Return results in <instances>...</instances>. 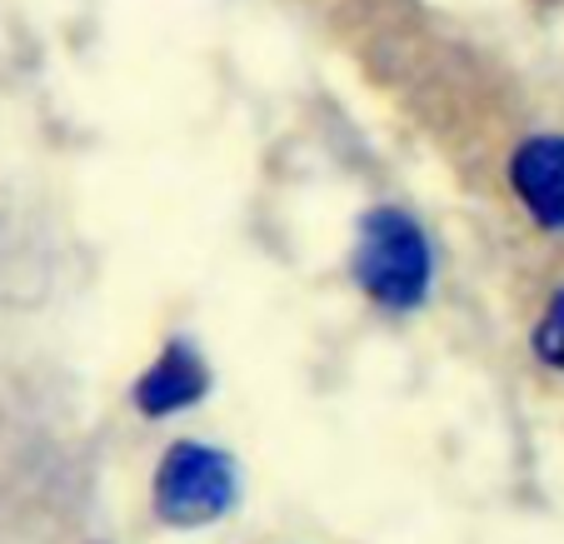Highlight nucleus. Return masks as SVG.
Masks as SVG:
<instances>
[{"instance_id":"1","label":"nucleus","mask_w":564,"mask_h":544,"mask_svg":"<svg viewBox=\"0 0 564 544\" xmlns=\"http://www.w3.org/2000/svg\"><path fill=\"white\" fill-rule=\"evenodd\" d=\"M355 280L384 309H415L430 290V246L405 210H370L360 220Z\"/></svg>"},{"instance_id":"3","label":"nucleus","mask_w":564,"mask_h":544,"mask_svg":"<svg viewBox=\"0 0 564 544\" xmlns=\"http://www.w3.org/2000/svg\"><path fill=\"white\" fill-rule=\"evenodd\" d=\"M510 185L544 230H564V135H534L514 150Z\"/></svg>"},{"instance_id":"5","label":"nucleus","mask_w":564,"mask_h":544,"mask_svg":"<svg viewBox=\"0 0 564 544\" xmlns=\"http://www.w3.org/2000/svg\"><path fill=\"white\" fill-rule=\"evenodd\" d=\"M534 350H540V360L550 370H564V290L550 300V309L534 325Z\"/></svg>"},{"instance_id":"2","label":"nucleus","mask_w":564,"mask_h":544,"mask_svg":"<svg viewBox=\"0 0 564 544\" xmlns=\"http://www.w3.org/2000/svg\"><path fill=\"white\" fill-rule=\"evenodd\" d=\"M235 504V465L215 445H175L155 470V514L175 530L220 520Z\"/></svg>"},{"instance_id":"4","label":"nucleus","mask_w":564,"mask_h":544,"mask_svg":"<svg viewBox=\"0 0 564 544\" xmlns=\"http://www.w3.org/2000/svg\"><path fill=\"white\" fill-rule=\"evenodd\" d=\"M205 384H210V380H205V365L195 360L185 345H171V350H165L145 374H140L135 405L145 410V415H175V410L195 405V400L205 395Z\"/></svg>"}]
</instances>
